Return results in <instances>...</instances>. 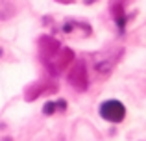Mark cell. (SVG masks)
Wrapping results in <instances>:
<instances>
[{
  "mask_svg": "<svg viewBox=\"0 0 146 141\" xmlns=\"http://www.w3.org/2000/svg\"><path fill=\"white\" fill-rule=\"evenodd\" d=\"M111 13H113L115 24L118 26L120 33H124V26L129 21V15H126V4L124 0H111Z\"/></svg>",
  "mask_w": 146,
  "mask_h": 141,
  "instance_id": "obj_7",
  "label": "cell"
},
{
  "mask_svg": "<svg viewBox=\"0 0 146 141\" xmlns=\"http://www.w3.org/2000/svg\"><path fill=\"white\" fill-rule=\"evenodd\" d=\"M94 2V0H85V4H93Z\"/></svg>",
  "mask_w": 146,
  "mask_h": 141,
  "instance_id": "obj_11",
  "label": "cell"
},
{
  "mask_svg": "<svg viewBox=\"0 0 146 141\" xmlns=\"http://www.w3.org/2000/svg\"><path fill=\"white\" fill-rule=\"evenodd\" d=\"M70 71H68V84L74 87L76 91H87L89 87V74H87V65L83 59H76L70 63Z\"/></svg>",
  "mask_w": 146,
  "mask_h": 141,
  "instance_id": "obj_1",
  "label": "cell"
},
{
  "mask_svg": "<svg viewBox=\"0 0 146 141\" xmlns=\"http://www.w3.org/2000/svg\"><path fill=\"white\" fill-rule=\"evenodd\" d=\"M98 113H100L102 119L109 121V123H122L124 117H126V106L120 100L111 98V100H106V102L100 104Z\"/></svg>",
  "mask_w": 146,
  "mask_h": 141,
  "instance_id": "obj_2",
  "label": "cell"
},
{
  "mask_svg": "<svg viewBox=\"0 0 146 141\" xmlns=\"http://www.w3.org/2000/svg\"><path fill=\"white\" fill-rule=\"evenodd\" d=\"M72 61H74V50H72V48H68V47H63L48 63H44V65H46V69L52 72L54 76H57L61 71L67 69Z\"/></svg>",
  "mask_w": 146,
  "mask_h": 141,
  "instance_id": "obj_4",
  "label": "cell"
},
{
  "mask_svg": "<svg viewBox=\"0 0 146 141\" xmlns=\"http://www.w3.org/2000/svg\"><path fill=\"white\" fill-rule=\"evenodd\" d=\"M61 32L67 33V35H91L93 33V28H91L89 22H83V21H78V19H67L61 26Z\"/></svg>",
  "mask_w": 146,
  "mask_h": 141,
  "instance_id": "obj_6",
  "label": "cell"
},
{
  "mask_svg": "<svg viewBox=\"0 0 146 141\" xmlns=\"http://www.w3.org/2000/svg\"><path fill=\"white\" fill-rule=\"evenodd\" d=\"M65 110H67V102H65L63 98H59V100H48L46 104L43 106L44 115H54L56 112H65Z\"/></svg>",
  "mask_w": 146,
  "mask_h": 141,
  "instance_id": "obj_8",
  "label": "cell"
},
{
  "mask_svg": "<svg viewBox=\"0 0 146 141\" xmlns=\"http://www.w3.org/2000/svg\"><path fill=\"white\" fill-rule=\"evenodd\" d=\"M57 93V84L50 82V80H37L32 86L26 87L24 91V100L26 102H33L41 97V95H54Z\"/></svg>",
  "mask_w": 146,
  "mask_h": 141,
  "instance_id": "obj_3",
  "label": "cell"
},
{
  "mask_svg": "<svg viewBox=\"0 0 146 141\" xmlns=\"http://www.w3.org/2000/svg\"><path fill=\"white\" fill-rule=\"evenodd\" d=\"M37 47H39V54L44 63H48L61 50V43L52 35H41L39 41H37Z\"/></svg>",
  "mask_w": 146,
  "mask_h": 141,
  "instance_id": "obj_5",
  "label": "cell"
},
{
  "mask_svg": "<svg viewBox=\"0 0 146 141\" xmlns=\"http://www.w3.org/2000/svg\"><path fill=\"white\" fill-rule=\"evenodd\" d=\"M56 2H59V4H72V2H76V0H56Z\"/></svg>",
  "mask_w": 146,
  "mask_h": 141,
  "instance_id": "obj_9",
  "label": "cell"
},
{
  "mask_svg": "<svg viewBox=\"0 0 146 141\" xmlns=\"http://www.w3.org/2000/svg\"><path fill=\"white\" fill-rule=\"evenodd\" d=\"M2 141H13V139H11V138H4Z\"/></svg>",
  "mask_w": 146,
  "mask_h": 141,
  "instance_id": "obj_10",
  "label": "cell"
}]
</instances>
